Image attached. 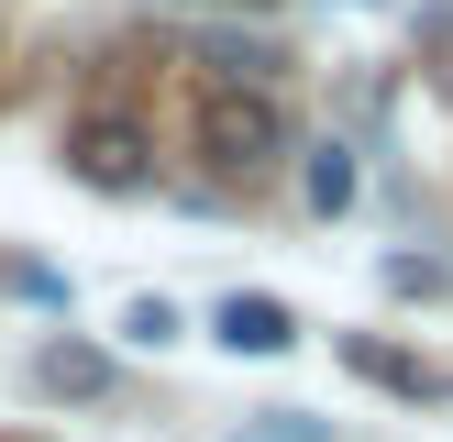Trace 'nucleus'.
<instances>
[{
	"label": "nucleus",
	"mask_w": 453,
	"mask_h": 442,
	"mask_svg": "<svg viewBox=\"0 0 453 442\" xmlns=\"http://www.w3.org/2000/svg\"><path fill=\"white\" fill-rule=\"evenodd\" d=\"M199 155H211L221 177H265V166L288 155L277 88H211V100H199Z\"/></svg>",
	"instance_id": "nucleus-1"
},
{
	"label": "nucleus",
	"mask_w": 453,
	"mask_h": 442,
	"mask_svg": "<svg viewBox=\"0 0 453 442\" xmlns=\"http://www.w3.org/2000/svg\"><path fill=\"white\" fill-rule=\"evenodd\" d=\"M66 166H78L88 188H144L155 144H144V122H133V110H88V122L66 133Z\"/></svg>",
	"instance_id": "nucleus-2"
},
{
	"label": "nucleus",
	"mask_w": 453,
	"mask_h": 442,
	"mask_svg": "<svg viewBox=\"0 0 453 442\" xmlns=\"http://www.w3.org/2000/svg\"><path fill=\"white\" fill-rule=\"evenodd\" d=\"M211 332H221L233 354H288V343H299V309L265 299V287H233V299L211 309Z\"/></svg>",
	"instance_id": "nucleus-3"
},
{
	"label": "nucleus",
	"mask_w": 453,
	"mask_h": 442,
	"mask_svg": "<svg viewBox=\"0 0 453 442\" xmlns=\"http://www.w3.org/2000/svg\"><path fill=\"white\" fill-rule=\"evenodd\" d=\"M34 387H44V398H100V387H111V354H88V343H44V354H34Z\"/></svg>",
	"instance_id": "nucleus-4"
},
{
	"label": "nucleus",
	"mask_w": 453,
	"mask_h": 442,
	"mask_svg": "<svg viewBox=\"0 0 453 442\" xmlns=\"http://www.w3.org/2000/svg\"><path fill=\"white\" fill-rule=\"evenodd\" d=\"M343 199H354V155H343V144H321V155H310V210L332 221Z\"/></svg>",
	"instance_id": "nucleus-5"
},
{
	"label": "nucleus",
	"mask_w": 453,
	"mask_h": 442,
	"mask_svg": "<svg viewBox=\"0 0 453 442\" xmlns=\"http://www.w3.org/2000/svg\"><path fill=\"white\" fill-rule=\"evenodd\" d=\"M122 343H144V354L177 343V309H166V299H133V309H122Z\"/></svg>",
	"instance_id": "nucleus-6"
},
{
	"label": "nucleus",
	"mask_w": 453,
	"mask_h": 442,
	"mask_svg": "<svg viewBox=\"0 0 453 442\" xmlns=\"http://www.w3.org/2000/svg\"><path fill=\"white\" fill-rule=\"evenodd\" d=\"M233 442H332L321 420H299V409H265V431H233Z\"/></svg>",
	"instance_id": "nucleus-7"
},
{
	"label": "nucleus",
	"mask_w": 453,
	"mask_h": 442,
	"mask_svg": "<svg viewBox=\"0 0 453 442\" xmlns=\"http://www.w3.org/2000/svg\"><path fill=\"white\" fill-rule=\"evenodd\" d=\"M432 44H442V56H453V11H432ZM442 78H453V66H442Z\"/></svg>",
	"instance_id": "nucleus-8"
},
{
	"label": "nucleus",
	"mask_w": 453,
	"mask_h": 442,
	"mask_svg": "<svg viewBox=\"0 0 453 442\" xmlns=\"http://www.w3.org/2000/svg\"><path fill=\"white\" fill-rule=\"evenodd\" d=\"M199 11H211V0H199Z\"/></svg>",
	"instance_id": "nucleus-9"
}]
</instances>
